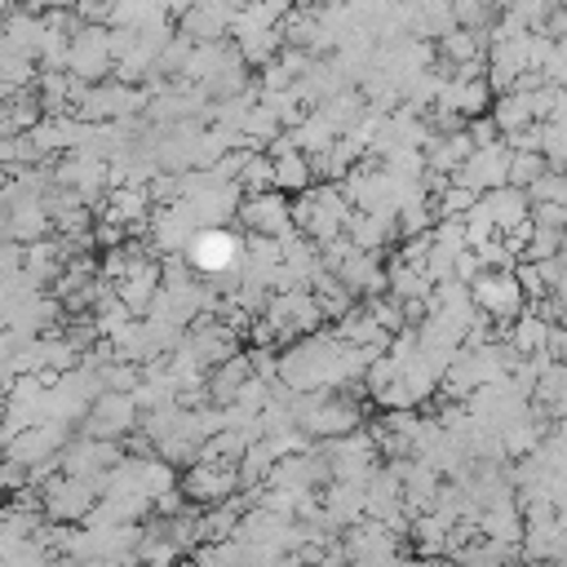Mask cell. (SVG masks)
<instances>
[{
    "label": "cell",
    "mask_w": 567,
    "mask_h": 567,
    "mask_svg": "<svg viewBox=\"0 0 567 567\" xmlns=\"http://www.w3.org/2000/svg\"><path fill=\"white\" fill-rule=\"evenodd\" d=\"M350 199L341 190V182H319V186H306L301 195H292V226L315 239V244H328L337 235H346V217H350Z\"/></svg>",
    "instance_id": "obj_1"
},
{
    "label": "cell",
    "mask_w": 567,
    "mask_h": 567,
    "mask_svg": "<svg viewBox=\"0 0 567 567\" xmlns=\"http://www.w3.org/2000/svg\"><path fill=\"white\" fill-rule=\"evenodd\" d=\"M40 492H44V518H53V523H84L102 496L93 478H80L66 470L53 474L49 483H40Z\"/></svg>",
    "instance_id": "obj_2"
},
{
    "label": "cell",
    "mask_w": 567,
    "mask_h": 567,
    "mask_svg": "<svg viewBox=\"0 0 567 567\" xmlns=\"http://www.w3.org/2000/svg\"><path fill=\"white\" fill-rule=\"evenodd\" d=\"M142 425V403L133 390H102L84 416V434L97 439H128Z\"/></svg>",
    "instance_id": "obj_3"
},
{
    "label": "cell",
    "mask_w": 567,
    "mask_h": 567,
    "mask_svg": "<svg viewBox=\"0 0 567 567\" xmlns=\"http://www.w3.org/2000/svg\"><path fill=\"white\" fill-rule=\"evenodd\" d=\"M239 221L248 226V235H266V239L297 235V226H292V199L279 186L257 190V195H244L239 199Z\"/></svg>",
    "instance_id": "obj_4"
},
{
    "label": "cell",
    "mask_w": 567,
    "mask_h": 567,
    "mask_svg": "<svg viewBox=\"0 0 567 567\" xmlns=\"http://www.w3.org/2000/svg\"><path fill=\"white\" fill-rule=\"evenodd\" d=\"M71 75L97 84L115 71V49H111V27L102 22H84L75 35H71Z\"/></svg>",
    "instance_id": "obj_5"
},
{
    "label": "cell",
    "mask_w": 567,
    "mask_h": 567,
    "mask_svg": "<svg viewBox=\"0 0 567 567\" xmlns=\"http://www.w3.org/2000/svg\"><path fill=\"white\" fill-rule=\"evenodd\" d=\"M182 252H186V261H190L195 275L213 279V275H226V270L239 261L244 248H239V239H235L226 226H199Z\"/></svg>",
    "instance_id": "obj_6"
},
{
    "label": "cell",
    "mask_w": 567,
    "mask_h": 567,
    "mask_svg": "<svg viewBox=\"0 0 567 567\" xmlns=\"http://www.w3.org/2000/svg\"><path fill=\"white\" fill-rule=\"evenodd\" d=\"M509 159H514V146L509 142H483L465 155V164L452 173V182L470 186V190H496L509 182Z\"/></svg>",
    "instance_id": "obj_7"
},
{
    "label": "cell",
    "mask_w": 567,
    "mask_h": 567,
    "mask_svg": "<svg viewBox=\"0 0 567 567\" xmlns=\"http://www.w3.org/2000/svg\"><path fill=\"white\" fill-rule=\"evenodd\" d=\"M182 492L195 505H217V501L239 492V470H235V461H204L199 456V461H190V470L182 478Z\"/></svg>",
    "instance_id": "obj_8"
},
{
    "label": "cell",
    "mask_w": 567,
    "mask_h": 567,
    "mask_svg": "<svg viewBox=\"0 0 567 567\" xmlns=\"http://www.w3.org/2000/svg\"><path fill=\"white\" fill-rule=\"evenodd\" d=\"M470 292H474V306L483 315H492V319H514L523 310V297H527L514 270H483L470 284Z\"/></svg>",
    "instance_id": "obj_9"
},
{
    "label": "cell",
    "mask_w": 567,
    "mask_h": 567,
    "mask_svg": "<svg viewBox=\"0 0 567 567\" xmlns=\"http://www.w3.org/2000/svg\"><path fill=\"white\" fill-rule=\"evenodd\" d=\"M111 284H115V297H120L133 315H146V310L155 306L159 288H164V261H159V257H146V261H137L128 275H120V279H111Z\"/></svg>",
    "instance_id": "obj_10"
},
{
    "label": "cell",
    "mask_w": 567,
    "mask_h": 567,
    "mask_svg": "<svg viewBox=\"0 0 567 567\" xmlns=\"http://www.w3.org/2000/svg\"><path fill=\"white\" fill-rule=\"evenodd\" d=\"M478 199H483V208L492 213V221H496L501 235H514L518 226L532 221V195H527L523 186H514V182H505V186H496V190H483Z\"/></svg>",
    "instance_id": "obj_11"
},
{
    "label": "cell",
    "mask_w": 567,
    "mask_h": 567,
    "mask_svg": "<svg viewBox=\"0 0 567 567\" xmlns=\"http://www.w3.org/2000/svg\"><path fill=\"white\" fill-rule=\"evenodd\" d=\"M4 35H9V44H13L18 53H27V58L40 62V49H44V35H49L44 13H35V9H9Z\"/></svg>",
    "instance_id": "obj_12"
},
{
    "label": "cell",
    "mask_w": 567,
    "mask_h": 567,
    "mask_svg": "<svg viewBox=\"0 0 567 567\" xmlns=\"http://www.w3.org/2000/svg\"><path fill=\"white\" fill-rule=\"evenodd\" d=\"M346 532H350V536H346V554H350V558H390V554H399V545H394V536H390V527H385L381 518H372V523H350Z\"/></svg>",
    "instance_id": "obj_13"
},
{
    "label": "cell",
    "mask_w": 567,
    "mask_h": 567,
    "mask_svg": "<svg viewBox=\"0 0 567 567\" xmlns=\"http://www.w3.org/2000/svg\"><path fill=\"white\" fill-rule=\"evenodd\" d=\"M270 159H275V186L284 195H301L306 186H315V168H310V155L301 146H284Z\"/></svg>",
    "instance_id": "obj_14"
},
{
    "label": "cell",
    "mask_w": 567,
    "mask_h": 567,
    "mask_svg": "<svg viewBox=\"0 0 567 567\" xmlns=\"http://www.w3.org/2000/svg\"><path fill=\"white\" fill-rule=\"evenodd\" d=\"M288 133H292V142H297L306 155H319V151H328V146L341 137V133H337V124H332L323 111H306V120H301V124H292Z\"/></svg>",
    "instance_id": "obj_15"
},
{
    "label": "cell",
    "mask_w": 567,
    "mask_h": 567,
    "mask_svg": "<svg viewBox=\"0 0 567 567\" xmlns=\"http://www.w3.org/2000/svg\"><path fill=\"white\" fill-rule=\"evenodd\" d=\"M545 341H549V319L545 315H514V328H509V346H514V354H545Z\"/></svg>",
    "instance_id": "obj_16"
},
{
    "label": "cell",
    "mask_w": 567,
    "mask_h": 567,
    "mask_svg": "<svg viewBox=\"0 0 567 567\" xmlns=\"http://www.w3.org/2000/svg\"><path fill=\"white\" fill-rule=\"evenodd\" d=\"M452 18L456 27H470V31H496L501 0H452Z\"/></svg>",
    "instance_id": "obj_17"
},
{
    "label": "cell",
    "mask_w": 567,
    "mask_h": 567,
    "mask_svg": "<svg viewBox=\"0 0 567 567\" xmlns=\"http://www.w3.org/2000/svg\"><path fill=\"white\" fill-rule=\"evenodd\" d=\"M235 182L244 186V195L270 190V186H275V159H270L266 151H248L244 164H239V177H235Z\"/></svg>",
    "instance_id": "obj_18"
},
{
    "label": "cell",
    "mask_w": 567,
    "mask_h": 567,
    "mask_svg": "<svg viewBox=\"0 0 567 567\" xmlns=\"http://www.w3.org/2000/svg\"><path fill=\"white\" fill-rule=\"evenodd\" d=\"M545 168H549V155H545L540 146H527V151H514V159H509V182L527 190V186H532V182H536V177H540Z\"/></svg>",
    "instance_id": "obj_19"
},
{
    "label": "cell",
    "mask_w": 567,
    "mask_h": 567,
    "mask_svg": "<svg viewBox=\"0 0 567 567\" xmlns=\"http://www.w3.org/2000/svg\"><path fill=\"white\" fill-rule=\"evenodd\" d=\"M527 195H532V204H567V168L549 164V168L527 186Z\"/></svg>",
    "instance_id": "obj_20"
},
{
    "label": "cell",
    "mask_w": 567,
    "mask_h": 567,
    "mask_svg": "<svg viewBox=\"0 0 567 567\" xmlns=\"http://www.w3.org/2000/svg\"><path fill=\"white\" fill-rule=\"evenodd\" d=\"M18 9H35V13H44V9H53V0H13Z\"/></svg>",
    "instance_id": "obj_21"
},
{
    "label": "cell",
    "mask_w": 567,
    "mask_h": 567,
    "mask_svg": "<svg viewBox=\"0 0 567 567\" xmlns=\"http://www.w3.org/2000/svg\"><path fill=\"white\" fill-rule=\"evenodd\" d=\"M4 186H9V168L0 164V195H4Z\"/></svg>",
    "instance_id": "obj_22"
},
{
    "label": "cell",
    "mask_w": 567,
    "mask_h": 567,
    "mask_svg": "<svg viewBox=\"0 0 567 567\" xmlns=\"http://www.w3.org/2000/svg\"><path fill=\"white\" fill-rule=\"evenodd\" d=\"M9 9H13V0H0V18H9Z\"/></svg>",
    "instance_id": "obj_23"
},
{
    "label": "cell",
    "mask_w": 567,
    "mask_h": 567,
    "mask_svg": "<svg viewBox=\"0 0 567 567\" xmlns=\"http://www.w3.org/2000/svg\"><path fill=\"white\" fill-rule=\"evenodd\" d=\"M558 439H563V443H567V416H563V421H558Z\"/></svg>",
    "instance_id": "obj_24"
},
{
    "label": "cell",
    "mask_w": 567,
    "mask_h": 567,
    "mask_svg": "<svg viewBox=\"0 0 567 567\" xmlns=\"http://www.w3.org/2000/svg\"><path fill=\"white\" fill-rule=\"evenodd\" d=\"M0 416H4V390H0Z\"/></svg>",
    "instance_id": "obj_25"
}]
</instances>
